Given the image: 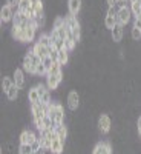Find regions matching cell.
<instances>
[{
  "label": "cell",
  "instance_id": "cell-16",
  "mask_svg": "<svg viewBox=\"0 0 141 154\" xmlns=\"http://www.w3.org/2000/svg\"><path fill=\"white\" fill-rule=\"evenodd\" d=\"M54 133H55V136L61 140L63 143H66V137H68V126H66L65 123L57 125V126H55V130H54Z\"/></svg>",
  "mask_w": 141,
  "mask_h": 154
},
{
  "label": "cell",
  "instance_id": "cell-21",
  "mask_svg": "<svg viewBox=\"0 0 141 154\" xmlns=\"http://www.w3.org/2000/svg\"><path fill=\"white\" fill-rule=\"evenodd\" d=\"M115 25H117V17H115V16H107V14H106V17H104V26H106V29L112 31Z\"/></svg>",
  "mask_w": 141,
  "mask_h": 154
},
{
  "label": "cell",
  "instance_id": "cell-24",
  "mask_svg": "<svg viewBox=\"0 0 141 154\" xmlns=\"http://www.w3.org/2000/svg\"><path fill=\"white\" fill-rule=\"evenodd\" d=\"M12 85H14V80H12V77L3 75V79H2V89H3V93H6Z\"/></svg>",
  "mask_w": 141,
  "mask_h": 154
},
{
  "label": "cell",
  "instance_id": "cell-7",
  "mask_svg": "<svg viewBox=\"0 0 141 154\" xmlns=\"http://www.w3.org/2000/svg\"><path fill=\"white\" fill-rule=\"evenodd\" d=\"M66 102H68L69 111H77V109L80 108V94L72 89V91H69V94H68Z\"/></svg>",
  "mask_w": 141,
  "mask_h": 154
},
{
  "label": "cell",
  "instance_id": "cell-23",
  "mask_svg": "<svg viewBox=\"0 0 141 154\" xmlns=\"http://www.w3.org/2000/svg\"><path fill=\"white\" fill-rule=\"evenodd\" d=\"M34 22H35V25H37V28H38V29L45 28V26H46V16H45V12H43V14H38V16H35Z\"/></svg>",
  "mask_w": 141,
  "mask_h": 154
},
{
  "label": "cell",
  "instance_id": "cell-25",
  "mask_svg": "<svg viewBox=\"0 0 141 154\" xmlns=\"http://www.w3.org/2000/svg\"><path fill=\"white\" fill-rule=\"evenodd\" d=\"M31 8H32L31 0H20L19 2V11H22V12H28Z\"/></svg>",
  "mask_w": 141,
  "mask_h": 154
},
{
  "label": "cell",
  "instance_id": "cell-9",
  "mask_svg": "<svg viewBox=\"0 0 141 154\" xmlns=\"http://www.w3.org/2000/svg\"><path fill=\"white\" fill-rule=\"evenodd\" d=\"M37 137H38V134H37V133H34L32 130H23V131H22V134H20V137H19V140H20V143L31 145Z\"/></svg>",
  "mask_w": 141,
  "mask_h": 154
},
{
  "label": "cell",
  "instance_id": "cell-37",
  "mask_svg": "<svg viewBox=\"0 0 141 154\" xmlns=\"http://www.w3.org/2000/svg\"><path fill=\"white\" fill-rule=\"evenodd\" d=\"M31 154H35V152H31Z\"/></svg>",
  "mask_w": 141,
  "mask_h": 154
},
{
  "label": "cell",
  "instance_id": "cell-15",
  "mask_svg": "<svg viewBox=\"0 0 141 154\" xmlns=\"http://www.w3.org/2000/svg\"><path fill=\"white\" fill-rule=\"evenodd\" d=\"M63 149H65V143H63L57 136H54V139H52V145H51L49 152H51V154H61Z\"/></svg>",
  "mask_w": 141,
  "mask_h": 154
},
{
  "label": "cell",
  "instance_id": "cell-22",
  "mask_svg": "<svg viewBox=\"0 0 141 154\" xmlns=\"http://www.w3.org/2000/svg\"><path fill=\"white\" fill-rule=\"evenodd\" d=\"M38 43H42V45H45L46 48H52V40H51V35H49V32L48 34H42L40 37H38V40H37Z\"/></svg>",
  "mask_w": 141,
  "mask_h": 154
},
{
  "label": "cell",
  "instance_id": "cell-34",
  "mask_svg": "<svg viewBox=\"0 0 141 154\" xmlns=\"http://www.w3.org/2000/svg\"><path fill=\"white\" fill-rule=\"evenodd\" d=\"M107 6H117L118 5V0H106Z\"/></svg>",
  "mask_w": 141,
  "mask_h": 154
},
{
  "label": "cell",
  "instance_id": "cell-29",
  "mask_svg": "<svg viewBox=\"0 0 141 154\" xmlns=\"http://www.w3.org/2000/svg\"><path fill=\"white\" fill-rule=\"evenodd\" d=\"M42 63H43V65H45V68H46V71L49 72V69H51V68H52V65H54V60H52V59H51V57L48 56V57H45V59L42 60Z\"/></svg>",
  "mask_w": 141,
  "mask_h": 154
},
{
  "label": "cell",
  "instance_id": "cell-8",
  "mask_svg": "<svg viewBox=\"0 0 141 154\" xmlns=\"http://www.w3.org/2000/svg\"><path fill=\"white\" fill-rule=\"evenodd\" d=\"M92 154H112V145H110V142H106V140L98 142L94 146Z\"/></svg>",
  "mask_w": 141,
  "mask_h": 154
},
{
  "label": "cell",
  "instance_id": "cell-28",
  "mask_svg": "<svg viewBox=\"0 0 141 154\" xmlns=\"http://www.w3.org/2000/svg\"><path fill=\"white\" fill-rule=\"evenodd\" d=\"M131 35H132V40H135V42H138V40H141V29H138V28H135V26H132V31H131Z\"/></svg>",
  "mask_w": 141,
  "mask_h": 154
},
{
  "label": "cell",
  "instance_id": "cell-3",
  "mask_svg": "<svg viewBox=\"0 0 141 154\" xmlns=\"http://www.w3.org/2000/svg\"><path fill=\"white\" fill-rule=\"evenodd\" d=\"M132 19V11H131V5H123L118 6V12H117V23L126 26L127 23Z\"/></svg>",
  "mask_w": 141,
  "mask_h": 154
},
{
  "label": "cell",
  "instance_id": "cell-13",
  "mask_svg": "<svg viewBox=\"0 0 141 154\" xmlns=\"http://www.w3.org/2000/svg\"><path fill=\"white\" fill-rule=\"evenodd\" d=\"M81 6H83V0H68V9L71 16H78Z\"/></svg>",
  "mask_w": 141,
  "mask_h": 154
},
{
  "label": "cell",
  "instance_id": "cell-17",
  "mask_svg": "<svg viewBox=\"0 0 141 154\" xmlns=\"http://www.w3.org/2000/svg\"><path fill=\"white\" fill-rule=\"evenodd\" d=\"M28 102L32 105V103H40V94H38V89H37V85L31 86L28 89Z\"/></svg>",
  "mask_w": 141,
  "mask_h": 154
},
{
  "label": "cell",
  "instance_id": "cell-2",
  "mask_svg": "<svg viewBox=\"0 0 141 154\" xmlns=\"http://www.w3.org/2000/svg\"><path fill=\"white\" fill-rule=\"evenodd\" d=\"M65 22H66V25H68L69 31L72 32L74 38L77 40V43H78V42H80V38H81V23L78 22L77 16H71V14L65 17Z\"/></svg>",
  "mask_w": 141,
  "mask_h": 154
},
{
  "label": "cell",
  "instance_id": "cell-1",
  "mask_svg": "<svg viewBox=\"0 0 141 154\" xmlns=\"http://www.w3.org/2000/svg\"><path fill=\"white\" fill-rule=\"evenodd\" d=\"M49 117L51 120H52L54 123V130H55V126L60 125V123H65V108H63V105L60 103V102L57 100H52V103L49 105Z\"/></svg>",
  "mask_w": 141,
  "mask_h": 154
},
{
  "label": "cell",
  "instance_id": "cell-26",
  "mask_svg": "<svg viewBox=\"0 0 141 154\" xmlns=\"http://www.w3.org/2000/svg\"><path fill=\"white\" fill-rule=\"evenodd\" d=\"M31 152H34L31 145H26V143H20L19 145V154H31Z\"/></svg>",
  "mask_w": 141,
  "mask_h": 154
},
{
  "label": "cell",
  "instance_id": "cell-4",
  "mask_svg": "<svg viewBox=\"0 0 141 154\" xmlns=\"http://www.w3.org/2000/svg\"><path fill=\"white\" fill-rule=\"evenodd\" d=\"M16 11H19V6L17 8H12L11 5H3L2 6V9H0V23H2V28H3L5 23L12 22Z\"/></svg>",
  "mask_w": 141,
  "mask_h": 154
},
{
  "label": "cell",
  "instance_id": "cell-6",
  "mask_svg": "<svg viewBox=\"0 0 141 154\" xmlns=\"http://www.w3.org/2000/svg\"><path fill=\"white\" fill-rule=\"evenodd\" d=\"M12 80H14V85L20 89L25 88V85H26V77H25V71L23 68H14V71H12Z\"/></svg>",
  "mask_w": 141,
  "mask_h": 154
},
{
  "label": "cell",
  "instance_id": "cell-10",
  "mask_svg": "<svg viewBox=\"0 0 141 154\" xmlns=\"http://www.w3.org/2000/svg\"><path fill=\"white\" fill-rule=\"evenodd\" d=\"M65 79L63 75H52V74H46V85L48 88L51 89V91H55V89L58 88L60 82Z\"/></svg>",
  "mask_w": 141,
  "mask_h": 154
},
{
  "label": "cell",
  "instance_id": "cell-27",
  "mask_svg": "<svg viewBox=\"0 0 141 154\" xmlns=\"http://www.w3.org/2000/svg\"><path fill=\"white\" fill-rule=\"evenodd\" d=\"M48 74V71H46V68H45V65L40 62L38 65L35 66V75H46Z\"/></svg>",
  "mask_w": 141,
  "mask_h": 154
},
{
  "label": "cell",
  "instance_id": "cell-18",
  "mask_svg": "<svg viewBox=\"0 0 141 154\" xmlns=\"http://www.w3.org/2000/svg\"><path fill=\"white\" fill-rule=\"evenodd\" d=\"M6 94V97H8V100H17L19 99V96H20V88H17L16 85H12L8 91L5 93Z\"/></svg>",
  "mask_w": 141,
  "mask_h": 154
},
{
  "label": "cell",
  "instance_id": "cell-35",
  "mask_svg": "<svg viewBox=\"0 0 141 154\" xmlns=\"http://www.w3.org/2000/svg\"><path fill=\"white\" fill-rule=\"evenodd\" d=\"M46 151H48V149H46L45 146H40V148H38L37 151H34V152H35V154H46Z\"/></svg>",
  "mask_w": 141,
  "mask_h": 154
},
{
  "label": "cell",
  "instance_id": "cell-19",
  "mask_svg": "<svg viewBox=\"0 0 141 154\" xmlns=\"http://www.w3.org/2000/svg\"><path fill=\"white\" fill-rule=\"evenodd\" d=\"M69 62V51L68 49H58V63L61 66H65L66 63Z\"/></svg>",
  "mask_w": 141,
  "mask_h": 154
},
{
  "label": "cell",
  "instance_id": "cell-12",
  "mask_svg": "<svg viewBox=\"0 0 141 154\" xmlns=\"http://www.w3.org/2000/svg\"><path fill=\"white\" fill-rule=\"evenodd\" d=\"M123 35H124V28H123V25L117 23L113 26V29L110 31V38L113 40V43H120L123 40Z\"/></svg>",
  "mask_w": 141,
  "mask_h": 154
},
{
  "label": "cell",
  "instance_id": "cell-31",
  "mask_svg": "<svg viewBox=\"0 0 141 154\" xmlns=\"http://www.w3.org/2000/svg\"><path fill=\"white\" fill-rule=\"evenodd\" d=\"M134 26L138 28V29H141V17H135L134 19Z\"/></svg>",
  "mask_w": 141,
  "mask_h": 154
},
{
  "label": "cell",
  "instance_id": "cell-33",
  "mask_svg": "<svg viewBox=\"0 0 141 154\" xmlns=\"http://www.w3.org/2000/svg\"><path fill=\"white\" fill-rule=\"evenodd\" d=\"M137 131L141 136V116H138V119H137Z\"/></svg>",
  "mask_w": 141,
  "mask_h": 154
},
{
  "label": "cell",
  "instance_id": "cell-36",
  "mask_svg": "<svg viewBox=\"0 0 141 154\" xmlns=\"http://www.w3.org/2000/svg\"><path fill=\"white\" fill-rule=\"evenodd\" d=\"M127 3H129V0H118V6H123V5H127Z\"/></svg>",
  "mask_w": 141,
  "mask_h": 154
},
{
  "label": "cell",
  "instance_id": "cell-20",
  "mask_svg": "<svg viewBox=\"0 0 141 154\" xmlns=\"http://www.w3.org/2000/svg\"><path fill=\"white\" fill-rule=\"evenodd\" d=\"M131 11H132V16L135 17H141V0H135V2L131 3Z\"/></svg>",
  "mask_w": 141,
  "mask_h": 154
},
{
  "label": "cell",
  "instance_id": "cell-5",
  "mask_svg": "<svg viewBox=\"0 0 141 154\" xmlns=\"http://www.w3.org/2000/svg\"><path fill=\"white\" fill-rule=\"evenodd\" d=\"M97 126H98V130L100 133H103V134H107L110 131V128H112V120L107 114H101L100 117H98V122H97Z\"/></svg>",
  "mask_w": 141,
  "mask_h": 154
},
{
  "label": "cell",
  "instance_id": "cell-30",
  "mask_svg": "<svg viewBox=\"0 0 141 154\" xmlns=\"http://www.w3.org/2000/svg\"><path fill=\"white\" fill-rule=\"evenodd\" d=\"M49 57L52 59L54 62H58V49H55L54 46L51 48V51H49Z\"/></svg>",
  "mask_w": 141,
  "mask_h": 154
},
{
  "label": "cell",
  "instance_id": "cell-14",
  "mask_svg": "<svg viewBox=\"0 0 141 154\" xmlns=\"http://www.w3.org/2000/svg\"><path fill=\"white\" fill-rule=\"evenodd\" d=\"M32 49H34V53H35L38 57H40L42 60H43L45 57H48V56H49V51H51V48H46L45 45L38 43V42H35V43H34Z\"/></svg>",
  "mask_w": 141,
  "mask_h": 154
},
{
  "label": "cell",
  "instance_id": "cell-32",
  "mask_svg": "<svg viewBox=\"0 0 141 154\" xmlns=\"http://www.w3.org/2000/svg\"><path fill=\"white\" fill-rule=\"evenodd\" d=\"M19 2H20V0H6V5H11L12 8H17Z\"/></svg>",
  "mask_w": 141,
  "mask_h": 154
},
{
  "label": "cell",
  "instance_id": "cell-11",
  "mask_svg": "<svg viewBox=\"0 0 141 154\" xmlns=\"http://www.w3.org/2000/svg\"><path fill=\"white\" fill-rule=\"evenodd\" d=\"M35 66H37V65L32 62V59H31L28 54H25V57H23V60H22V68H23V71L28 72V74L35 75Z\"/></svg>",
  "mask_w": 141,
  "mask_h": 154
}]
</instances>
